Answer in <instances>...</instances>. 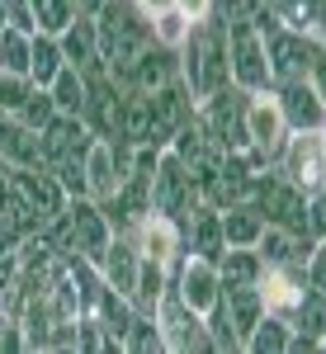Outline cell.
<instances>
[{
  "label": "cell",
  "mask_w": 326,
  "mask_h": 354,
  "mask_svg": "<svg viewBox=\"0 0 326 354\" xmlns=\"http://www.w3.org/2000/svg\"><path fill=\"white\" fill-rule=\"evenodd\" d=\"M95 28H100V57L109 71H128L137 53L152 43V15L137 0H105L95 10Z\"/></svg>",
  "instance_id": "1"
},
{
  "label": "cell",
  "mask_w": 326,
  "mask_h": 354,
  "mask_svg": "<svg viewBox=\"0 0 326 354\" xmlns=\"http://www.w3.org/2000/svg\"><path fill=\"white\" fill-rule=\"evenodd\" d=\"M180 81L190 85L194 104L227 85V28L213 19L190 24V38L180 43Z\"/></svg>",
  "instance_id": "2"
},
{
  "label": "cell",
  "mask_w": 326,
  "mask_h": 354,
  "mask_svg": "<svg viewBox=\"0 0 326 354\" xmlns=\"http://www.w3.org/2000/svg\"><path fill=\"white\" fill-rule=\"evenodd\" d=\"M251 203L255 213L270 222V227H289V232H307V194L284 180L274 165H265L255 180H251Z\"/></svg>",
  "instance_id": "3"
},
{
  "label": "cell",
  "mask_w": 326,
  "mask_h": 354,
  "mask_svg": "<svg viewBox=\"0 0 326 354\" xmlns=\"http://www.w3.org/2000/svg\"><path fill=\"white\" fill-rule=\"evenodd\" d=\"M194 113H199V123H203V133H208V142H213L217 151L251 147L246 142V90H237L232 81L222 85V90H213V95H203L194 104Z\"/></svg>",
  "instance_id": "4"
},
{
  "label": "cell",
  "mask_w": 326,
  "mask_h": 354,
  "mask_svg": "<svg viewBox=\"0 0 326 354\" xmlns=\"http://www.w3.org/2000/svg\"><path fill=\"white\" fill-rule=\"evenodd\" d=\"M227 28V81L255 95V90H270V53H265V33H255L251 24H222Z\"/></svg>",
  "instance_id": "5"
},
{
  "label": "cell",
  "mask_w": 326,
  "mask_h": 354,
  "mask_svg": "<svg viewBox=\"0 0 326 354\" xmlns=\"http://www.w3.org/2000/svg\"><path fill=\"white\" fill-rule=\"evenodd\" d=\"M156 326H161V340L170 354H208L213 350V335H208L203 312H194L170 283H165L161 302H156Z\"/></svg>",
  "instance_id": "6"
},
{
  "label": "cell",
  "mask_w": 326,
  "mask_h": 354,
  "mask_svg": "<svg viewBox=\"0 0 326 354\" xmlns=\"http://www.w3.org/2000/svg\"><path fill=\"white\" fill-rule=\"evenodd\" d=\"M246 142L265 156V161H279L284 142H289V123H284V109L274 100V90H255L246 95Z\"/></svg>",
  "instance_id": "7"
},
{
  "label": "cell",
  "mask_w": 326,
  "mask_h": 354,
  "mask_svg": "<svg viewBox=\"0 0 326 354\" xmlns=\"http://www.w3.org/2000/svg\"><path fill=\"white\" fill-rule=\"evenodd\" d=\"M66 222H71V245H76V255H85L90 265H100V255H105L109 241H114L109 213L90 194H81V198H66Z\"/></svg>",
  "instance_id": "8"
},
{
  "label": "cell",
  "mask_w": 326,
  "mask_h": 354,
  "mask_svg": "<svg viewBox=\"0 0 326 354\" xmlns=\"http://www.w3.org/2000/svg\"><path fill=\"white\" fill-rule=\"evenodd\" d=\"M170 288L190 302L194 312H208V307L222 298V274H217V260H203V255L185 250V255L170 265Z\"/></svg>",
  "instance_id": "9"
},
{
  "label": "cell",
  "mask_w": 326,
  "mask_h": 354,
  "mask_svg": "<svg viewBox=\"0 0 326 354\" xmlns=\"http://www.w3.org/2000/svg\"><path fill=\"white\" fill-rule=\"evenodd\" d=\"M190 203H199V189H194L190 165L180 161L170 147H161V161L152 170V208H161L170 218H180Z\"/></svg>",
  "instance_id": "10"
},
{
  "label": "cell",
  "mask_w": 326,
  "mask_h": 354,
  "mask_svg": "<svg viewBox=\"0 0 326 354\" xmlns=\"http://www.w3.org/2000/svg\"><path fill=\"white\" fill-rule=\"evenodd\" d=\"M265 53H270L274 85L307 81L312 57H317V38H312V33H293V28H274L270 38H265Z\"/></svg>",
  "instance_id": "11"
},
{
  "label": "cell",
  "mask_w": 326,
  "mask_h": 354,
  "mask_svg": "<svg viewBox=\"0 0 326 354\" xmlns=\"http://www.w3.org/2000/svg\"><path fill=\"white\" fill-rule=\"evenodd\" d=\"M326 133V128H322ZM322 133H289L284 142V151H279V161L274 170L284 175V180H293L302 194L326 185V165H322Z\"/></svg>",
  "instance_id": "12"
},
{
  "label": "cell",
  "mask_w": 326,
  "mask_h": 354,
  "mask_svg": "<svg viewBox=\"0 0 326 354\" xmlns=\"http://www.w3.org/2000/svg\"><path fill=\"white\" fill-rule=\"evenodd\" d=\"M128 236H133V245L142 250V260H156V265H165V270L185 255V232H180V218H170V213H161V208H152V213L137 222Z\"/></svg>",
  "instance_id": "13"
},
{
  "label": "cell",
  "mask_w": 326,
  "mask_h": 354,
  "mask_svg": "<svg viewBox=\"0 0 326 354\" xmlns=\"http://www.w3.org/2000/svg\"><path fill=\"white\" fill-rule=\"evenodd\" d=\"M255 288H260V298H265V312L293 322L302 293H307V265H265V274H260Z\"/></svg>",
  "instance_id": "14"
},
{
  "label": "cell",
  "mask_w": 326,
  "mask_h": 354,
  "mask_svg": "<svg viewBox=\"0 0 326 354\" xmlns=\"http://www.w3.org/2000/svg\"><path fill=\"white\" fill-rule=\"evenodd\" d=\"M279 109H284V123L289 133H322L326 128V104L317 100L312 81H289V85H270Z\"/></svg>",
  "instance_id": "15"
},
{
  "label": "cell",
  "mask_w": 326,
  "mask_h": 354,
  "mask_svg": "<svg viewBox=\"0 0 326 354\" xmlns=\"http://www.w3.org/2000/svg\"><path fill=\"white\" fill-rule=\"evenodd\" d=\"M180 232H185V250L194 255H203V260H217L222 250H227V236H222V213H217L213 203H190L185 213H180Z\"/></svg>",
  "instance_id": "16"
},
{
  "label": "cell",
  "mask_w": 326,
  "mask_h": 354,
  "mask_svg": "<svg viewBox=\"0 0 326 354\" xmlns=\"http://www.w3.org/2000/svg\"><path fill=\"white\" fill-rule=\"evenodd\" d=\"M147 109H152V133H156V142L170 147V133H175V128L194 113L190 85L180 81V76H175V81H165L161 90H152V95H147Z\"/></svg>",
  "instance_id": "17"
},
{
  "label": "cell",
  "mask_w": 326,
  "mask_h": 354,
  "mask_svg": "<svg viewBox=\"0 0 326 354\" xmlns=\"http://www.w3.org/2000/svg\"><path fill=\"white\" fill-rule=\"evenodd\" d=\"M57 43H62L66 66H76V71H95V66H105V57H100V28H95V15H85V10L57 33Z\"/></svg>",
  "instance_id": "18"
},
{
  "label": "cell",
  "mask_w": 326,
  "mask_h": 354,
  "mask_svg": "<svg viewBox=\"0 0 326 354\" xmlns=\"http://www.w3.org/2000/svg\"><path fill=\"white\" fill-rule=\"evenodd\" d=\"M0 161L48 170V161H43V137L33 133V128H24L15 113H5V109H0Z\"/></svg>",
  "instance_id": "19"
},
{
  "label": "cell",
  "mask_w": 326,
  "mask_h": 354,
  "mask_svg": "<svg viewBox=\"0 0 326 354\" xmlns=\"http://www.w3.org/2000/svg\"><path fill=\"white\" fill-rule=\"evenodd\" d=\"M128 76H133V85H137V90H147V95L161 90L165 81L180 76V48H165V43L152 38V43L137 53V62L128 66Z\"/></svg>",
  "instance_id": "20"
},
{
  "label": "cell",
  "mask_w": 326,
  "mask_h": 354,
  "mask_svg": "<svg viewBox=\"0 0 326 354\" xmlns=\"http://www.w3.org/2000/svg\"><path fill=\"white\" fill-rule=\"evenodd\" d=\"M293 340H289V350L293 354H307V350H322V335H326V293L322 288H312L307 283V293H302L298 312H293Z\"/></svg>",
  "instance_id": "21"
},
{
  "label": "cell",
  "mask_w": 326,
  "mask_h": 354,
  "mask_svg": "<svg viewBox=\"0 0 326 354\" xmlns=\"http://www.w3.org/2000/svg\"><path fill=\"white\" fill-rule=\"evenodd\" d=\"M137 265H142V250L133 245V236L128 232H114V241H109V250L100 255V279H105L109 288H118V293H133L137 283Z\"/></svg>",
  "instance_id": "22"
},
{
  "label": "cell",
  "mask_w": 326,
  "mask_h": 354,
  "mask_svg": "<svg viewBox=\"0 0 326 354\" xmlns=\"http://www.w3.org/2000/svg\"><path fill=\"white\" fill-rule=\"evenodd\" d=\"M312 245H317V241H312L307 232H289V227H270V222H265V232H260L255 250L265 255V265H307Z\"/></svg>",
  "instance_id": "23"
},
{
  "label": "cell",
  "mask_w": 326,
  "mask_h": 354,
  "mask_svg": "<svg viewBox=\"0 0 326 354\" xmlns=\"http://www.w3.org/2000/svg\"><path fill=\"white\" fill-rule=\"evenodd\" d=\"M222 312H227V322H232V330H237V340L246 345V335H251L255 322L265 317V298H260L255 283H237V288H222Z\"/></svg>",
  "instance_id": "24"
},
{
  "label": "cell",
  "mask_w": 326,
  "mask_h": 354,
  "mask_svg": "<svg viewBox=\"0 0 326 354\" xmlns=\"http://www.w3.org/2000/svg\"><path fill=\"white\" fill-rule=\"evenodd\" d=\"M217 274H222V288H237V283H260L265 274V255L255 245H227L217 255Z\"/></svg>",
  "instance_id": "25"
},
{
  "label": "cell",
  "mask_w": 326,
  "mask_h": 354,
  "mask_svg": "<svg viewBox=\"0 0 326 354\" xmlns=\"http://www.w3.org/2000/svg\"><path fill=\"white\" fill-rule=\"evenodd\" d=\"M90 317H95V322H100V326L123 345V330L133 326L137 307H133L128 293H118V288H109V283H105V288H100V298H95V307H90Z\"/></svg>",
  "instance_id": "26"
},
{
  "label": "cell",
  "mask_w": 326,
  "mask_h": 354,
  "mask_svg": "<svg viewBox=\"0 0 326 354\" xmlns=\"http://www.w3.org/2000/svg\"><path fill=\"white\" fill-rule=\"evenodd\" d=\"M66 66V57H62V43H57V33H43V28H33V53H28V81L33 85H53V76Z\"/></svg>",
  "instance_id": "27"
},
{
  "label": "cell",
  "mask_w": 326,
  "mask_h": 354,
  "mask_svg": "<svg viewBox=\"0 0 326 354\" xmlns=\"http://www.w3.org/2000/svg\"><path fill=\"white\" fill-rule=\"evenodd\" d=\"M274 15H279V24L293 28V33H322L326 24V0H270Z\"/></svg>",
  "instance_id": "28"
},
{
  "label": "cell",
  "mask_w": 326,
  "mask_h": 354,
  "mask_svg": "<svg viewBox=\"0 0 326 354\" xmlns=\"http://www.w3.org/2000/svg\"><path fill=\"white\" fill-rule=\"evenodd\" d=\"M260 232H265V218L255 213L251 198H246V203H232V208H222V236H227V245H255V241H260Z\"/></svg>",
  "instance_id": "29"
},
{
  "label": "cell",
  "mask_w": 326,
  "mask_h": 354,
  "mask_svg": "<svg viewBox=\"0 0 326 354\" xmlns=\"http://www.w3.org/2000/svg\"><path fill=\"white\" fill-rule=\"evenodd\" d=\"M289 340H293V326L284 322V317H274V312H265L260 322H255V330L246 335V354H289Z\"/></svg>",
  "instance_id": "30"
},
{
  "label": "cell",
  "mask_w": 326,
  "mask_h": 354,
  "mask_svg": "<svg viewBox=\"0 0 326 354\" xmlns=\"http://www.w3.org/2000/svg\"><path fill=\"white\" fill-rule=\"evenodd\" d=\"M165 283H170V270H165V265H156V260H142V265H137V283H133V293H128V298H133V307L156 317V302H161Z\"/></svg>",
  "instance_id": "31"
},
{
  "label": "cell",
  "mask_w": 326,
  "mask_h": 354,
  "mask_svg": "<svg viewBox=\"0 0 326 354\" xmlns=\"http://www.w3.org/2000/svg\"><path fill=\"white\" fill-rule=\"evenodd\" d=\"M48 95H53L57 113H76V118H81V109H85V71L62 66V71L53 76V85H48Z\"/></svg>",
  "instance_id": "32"
},
{
  "label": "cell",
  "mask_w": 326,
  "mask_h": 354,
  "mask_svg": "<svg viewBox=\"0 0 326 354\" xmlns=\"http://www.w3.org/2000/svg\"><path fill=\"white\" fill-rule=\"evenodd\" d=\"M28 53H33V33L0 24V71H10V76H28Z\"/></svg>",
  "instance_id": "33"
},
{
  "label": "cell",
  "mask_w": 326,
  "mask_h": 354,
  "mask_svg": "<svg viewBox=\"0 0 326 354\" xmlns=\"http://www.w3.org/2000/svg\"><path fill=\"white\" fill-rule=\"evenodd\" d=\"M165 340H161V326L152 312H137L133 326L123 330V354H161Z\"/></svg>",
  "instance_id": "34"
},
{
  "label": "cell",
  "mask_w": 326,
  "mask_h": 354,
  "mask_svg": "<svg viewBox=\"0 0 326 354\" xmlns=\"http://www.w3.org/2000/svg\"><path fill=\"white\" fill-rule=\"evenodd\" d=\"M152 38H156V43H165V48H180V43L190 38V15H185L180 5L156 10V15H152Z\"/></svg>",
  "instance_id": "35"
},
{
  "label": "cell",
  "mask_w": 326,
  "mask_h": 354,
  "mask_svg": "<svg viewBox=\"0 0 326 354\" xmlns=\"http://www.w3.org/2000/svg\"><path fill=\"white\" fill-rule=\"evenodd\" d=\"M33 15H38V28L43 33H62V28L81 15V0H38Z\"/></svg>",
  "instance_id": "36"
},
{
  "label": "cell",
  "mask_w": 326,
  "mask_h": 354,
  "mask_svg": "<svg viewBox=\"0 0 326 354\" xmlns=\"http://www.w3.org/2000/svg\"><path fill=\"white\" fill-rule=\"evenodd\" d=\"M15 118H19L24 128H33V133H43V128H48V123L57 118V104H53V95H48L43 85H33V95L24 100V109L15 113Z\"/></svg>",
  "instance_id": "37"
},
{
  "label": "cell",
  "mask_w": 326,
  "mask_h": 354,
  "mask_svg": "<svg viewBox=\"0 0 326 354\" xmlns=\"http://www.w3.org/2000/svg\"><path fill=\"white\" fill-rule=\"evenodd\" d=\"M28 95H33V81H28V76H10V71H0V109H5V113H19Z\"/></svg>",
  "instance_id": "38"
},
{
  "label": "cell",
  "mask_w": 326,
  "mask_h": 354,
  "mask_svg": "<svg viewBox=\"0 0 326 354\" xmlns=\"http://www.w3.org/2000/svg\"><path fill=\"white\" fill-rule=\"evenodd\" d=\"M307 236L326 241V185L307 189Z\"/></svg>",
  "instance_id": "39"
},
{
  "label": "cell",
  "mask_w": 326,
  "mask_h": 354,
  "mask_svg": "<svg viewBox=\"0 0 326 354\" xmlns=\"http://www.w3.org/2000/svg\"><path fill=\"white\" fill-rule=\"evenodd\" d=\"M15 350H28V340H24V326H19V317H10V312H0V354H15Z\"/></svg>",
  "instance_id": "40"
},
{
  "label": "cell",
  "mask_w": 326,
  "mask_h": 354,
  "mask_svg": "<svg viewBox=\"0 0 326 354\" xmlns=\"http://www.w3.org/2000/svg\"><path fill=\"white\" fill-rule=\"evenodd\" d=\"M5 24L33 33L38 28V15H33V0H5Z\"/></svg>",
  "instance_id": "41"
},
{
  "label": "cell",
  "mask_w": 326,
  "mask_h": 354,
  "mask_svg": "<svg viewBox=\"0 0 326 354\" xmlns=\"http://www.w3.org/2000/svg\"><path fill=\"white\" fill-rule=\"evenodd\" d=\"M307 283L326 293V241H317V245H312V255H307Z\"/></svg>",
  "instance_id": "42"
},
{
  "label": "cell",
  "mask_w": 326,
  "mask_h": 354,
  "mask_svg": "<svg viewBox=\"0 0 326 354\" xmlns=\"http://www.w3.org/2000/svg\"><path fill=\"white\" fill-rule=\"evenodd\" d=\"M307 81L317 90V100L326 104V43H317V57H312V71H307Z\"/></svg>",
  "instance_id": "43"
},
{
  "label": "cell",
  "mask_w": 326,
  "mask_h": 354,
  "mask_svg": "<svg viewBox=\"0 0 326 354\" xmlns=\"http://www.w3.org/2000/svg\"><path fill=\"white\" fill-rule=\"evenodd\" d=\"M185 15H190V24H199V19H213V10H217V0H175Z\"/></svg>",
  "instance_id": "44"
},
{
  "label": "cell",
  "mask_w": 326,
  "mask_h": 354,
  "mask_svg": "<svg viewBox=\"0 0 326 354\" xmlns=\"http://www.w3.org/2000/svg\"><path fill=\"white\" fill-rule=\"evenodd\" d=\"M137 5H142L147 15H156V10H165V5H175V0H137Z\"/></svg>",
  "instance_id": "45"
},
{
  "label": "cell",
  "mask_w": 326,
  "mask_h": 354,
  "mask_svg": "<svg viewBox=\"0 0 326 354\" xmlns=\"http://www.w3.org/2000/svg\"><path fill=\"white\" fill-rule=\"evenodd\" d=\"M100 5H105V0H81V10H85V15H95Z\"/></svg>",
  "instance_id": "46"
},
{
  "label": "cell",
  "mask_w": 326,
  "mask_h": 354,
  "mask_svg": "<svg viewBox=\"0 0 326 354\" xmlns=\"http://www.w3.org/2000/svg\"><path fill=\"white\" fill-rule=\"evenodd\" d=\"M322 165H326V133H322Z\"/></svg>",
  "instance_id": "47"
},
{
  "label": "cell",
  "mask_w": 326,
  "mask_h": 354,
  "mask_svg": "<svg viewBox=\"0 0 326 354\" xmlns=\"http://www.w3.org/2000/svg\"><path fill=\"white\" fill-rule=\"evenodd\" d=\"M317 43H326V24H322V33H317Z\"/></svg>",
  "instance_id": "48"
},
{
  "label": "cell",
  "mask_w": 326,
  "mask_h": 354,
  "mask_svg": "<svg viewBox=\"0 0 326 354\" xmlns=\"http://www.w3.org/2000/svg\"><path fill=\"white\" fill-rule=\"evenodd\" d=\"M322 350H326V335H322Z\"/></svg>",
  "instance_id": "49"
}]
</instances>
